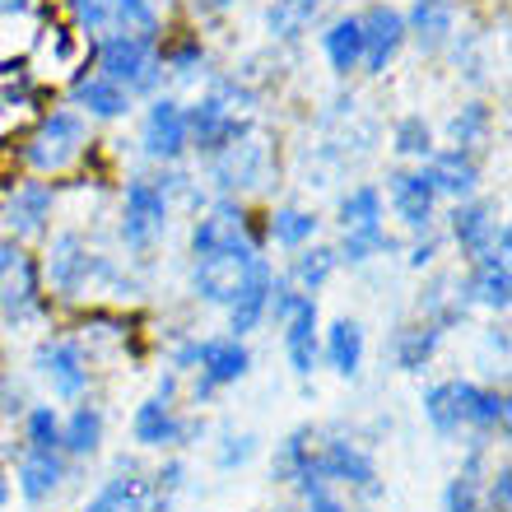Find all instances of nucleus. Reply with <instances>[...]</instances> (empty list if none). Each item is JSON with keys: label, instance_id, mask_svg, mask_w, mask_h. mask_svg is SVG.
Returning <instances> with one entry per match:
<instances>
[{"label": "nucleus", "instance_id": "9b49d317", "mask_svg": "<svg viewBox=\"0 0 512 512\" xmlns=\"http://www.w3.org/2000/svg\"><path fill=\"white\" fill-rule=\"evenodd\" d=\"M182 149H187V108L177 98H154L145 117V154L173 163L182 159Z\"/></svg>", "mask_w": 512, "mask_h": 512}, {"label": "nucleus", "instance_id": "4be33fe9", "mask_svg": "<svg viewBox=\"0 0 512 512\" xmlns=\"http://www.w3.org/2000/svg\"><path fill=\"white\" fill-rule=\"evenodd\" d=\"M494 233H499L494 205H485V201L457 205V215H452V238H457V247L466 256H485L489 247H494Z\"/></svg>", "mask_w": 512, "mask_h": 512}, {"label": "nucleus", "instance_id": "20e7f679", "mask_svg": "<svg viewBox=\"0 0 512 512\" xmlns=\"http://www.w3.org/2000/svg\"><path fill=\"white\" fill-rule=\"evenodd\" d=\"M84 145H89V122H84L80 112H52V117L33 131L24 159L33 163L38 173H66L70 163L84 154Z\"/></svg>", "mask_w": 512, "mask_h": 512}, {"label": "nucleus", "instance_id": "aec40b11", "mask_svg": "<svg viewBox=\"0 0 512 512\" xmlns=\"http://www.w3.org/2000/svg\"><path fill=\"white\" fill-rule=\"evenodd\" d=\"M452 24H457V5L452 0H415V10L405 19V33H415L424 52H438L452 38Z\"/></svg>", "mask_w": 512, "mask_h": 512}, {"label": "nucleus", "instance_id": "a18cd8bd", "mask_svg": "<svg viewBox=\"0 0 512 512\" xmlns=\"http://www.w3.org/2000/svg\"><path fill=\"white\" fill-rule=\"evenodd\" d=\"M252 457H256V438H252V433H229L215 461H219V471H233V466H247Z\"/></svg>", "mask_w": 512, "mask_h": 512}, {"label": "nucleus", "instance_id": "ea45409f", "mask_svg": "<svg viewBox=\"0 0 512 512\" xmlns=\"http://www.w3.org/2000/svg\"><path fill=\"white\" fill-rule=\"evenodd\" d=\"M378 252H391V238L382 229H350L345 233V243H340V261H368V256H378Z\"/></svg>", "mask_w": 512, "mask_h": 512}, {"label": "nucleus", "instance_id": "5701e85b", "mask_svg": "<svg viewBox=\"0 0 512 512\" xmlns=\"http://www.w3.org/2000/svg\"><path fill=\"white\" fill-rule=\"evenodd\" d=\"M61 457L56 452H38V447H28L24 461H19V494H24L28 503H42L52 499L56 485H61Z\"/></svg>", "mask_w": 512, "mask_h": 512}, {"label": "nucleus", "instance_id": "c9c22d12", "mask_svg": "<svg viewBox=\"0 0 512 512\" xmlns=\"http://www.w3.org/2000/svg\"><path fill=\"white\" fill-rule=\"evenodd\" d=\"M336 266H340L336 247H312V252H303V256H298V266H294L298 289H303V294H317V289L331 280V270H336Z\"/></svg>", "mask_w": 512, "mask_h": 512}, {"label": "nucleus", "instance_id": "a211bd4d", "mask_svg": "<svg viewBox=\"0 0 512 512\" xmlns=\"http://www.w3.org/2000/svg\"><path fill=\"white\" fill-rule=\"evenodd\" d=\"M52 187L47 182H24V187L10 196V205H5V224H10L19 238H38L42 229H47V219H52Z\"/></svg>", "mask_w": 512, "mask_h": 512}, {"label": "nucleus", "instance_id": "603ef678", "mask_svg": "<svg viewBox=\"0 0 512 512\" xmlns=\"http://www.w3.org/2000/svg\"><path fill=\"white\" fill-rule=\"evenodd\" d=\"M5 499H10V480H5V471H0V508H5Z\"/></svg>", "mask_w": 512, "mask_h": 512}, {"label": "nucleus", "instance_id": "6ab92c4d", "mask_svg": "<svg viewBox=\"0 0 512 512\" xmlns=\"http://www.w3.org/2000/svg\"><path fill=\"white\" fill-rule=\"evenodd\" d=\"M270 266L266 261H256L252 275H247V284L238 289V298L229 303V326L233 336H247V331H256V322L266 317V303H270Z\"/></svg>", "mask_w": 512, "mask_h": 512}, {"label": "nucleus", "instance_id": "b1692460", "mask_svg": "<svg viewBox=\"0 0 512 512\" xmlns=\"http://www.w3.org/2000/svg\"><path fill=\"white\" fill-rule=\"evenodd\" d=\"M131 433H135V443L140 447H173L177 438H182V424H177L173 405L154 396V401H145L140 410H135Z\"/></svg>", "mask_w": 512, "mask_h": 512}, {"label": "nucleus", "instance_id": "f3484780", "mask_svg": "<svg viewBox=\"0 0 512 512\" xmlns=\"http://www.w3.org/2000/svg\"><path fill=\"white\" fill-rule=\"evenodd\" d=\"M424 182L433 187V196H471L475 182H480V168H475V159L466 154V149H447V154H429V163H424Z\"/></svg>", "mask_w": 512, "mask_h": 512}, {"label": "nucleus", "instance_id": "2f4dec72", "mask_svg": "<svg viewBox=\"0 0 512 512\" xmlns=\"http://www.w3.org/2000/svg\"><path fill=\"white\" fill-rule=\"evenodd\" d=\"M508 294H512V280H508V261L494 252L480 256V266H475V298L485 303V308H508Z\"/></svg>", "mask_w": 512, "mask_h": 512}, {"label": "nucleus", "instance_id": "39448f33", "mask_svg": "<svg viewBox=\"0 0 512 512\" xmlns=\"http://www.w3.org/2000/svg\"><path fill=\"white\" fill-rule=\"evenodd\" d=\"M168 229V191L149 177H135L126 182V201H122V238L135 252H149V247L163 238Z\"/></svg>", "mask_w": 512, "mask_h": 512}, {"label": "nucleus", "instance_id": "8fccbe9b", "mask_svg": "<svg viewBox=\"0 0 512 512\" xmlns=\"http://www.w3.org/2000/svg\"><path fill=\"white\" fill-rule=\"evenodd\" d=\"M233 0H196V10L201 14H219V10H229Z\"/></svg>", "mask_w": 512, "mask_h": 512}, {"label": "nucleus", "instance_id": "c756f323", "mask_svg": "<svg viewBox=\"0 0 512 512\" xmlns=\"http://www.w3.org/2000/svg\"><path fill=\"white\" fill-rule=\"evenodd\" d=\"M108 33H140V38H154V33H159V10H154V0H108Z\"/></svg>", "mask_w": 512, "mask_h": 512}, {"label": "nucleus", "instance_id": "c03bdc74", "mask_svg": "<svg viewBox=\"0 0 512 512\" xmlns=\"http://www.w3.org/2000/svg\"><path fill=\"white\" fill-rule=\"evenodd\" d=\"M70 10H75V24H80L84 33L108 38V0H70Z\"/></svg>", "mask_w": 512, "mask_h": 512}, {"label": "nucleus", "instance_id": "f03ea898", "mask_svg": "<svg viewBox=\"0 0 512 512\" xmlns=\"http://www.w3.org/2000/svg\"><path fill=\"white\" fill-rule=\"evenodd\" d=\"M47 275H52V289L61 298H89V294H103L112 284L122 280L117 266L108 256L89 252L80 233H61L52 243V261H47Z\"/></svg>", "mask_w": 512, "mask_h": 512}, {"label": "nucleus", "instance_id": "7c9ffc66", "mask_svg": "<svg viewBox=\"0 0 512 512\" xmlns=\"http://www.w3.org/2000/svg\"><path fill=\"white\" fill-rule=\"evenodd\" d=\"M438 340H443V326H410V331H401L396 336V368L401 373H419L433 359Z\"/></svg>", "mask_w": 512, "mask_h": 512}, {"label": "nucleus", "instance_id": "4468645a", "mask_svg": "<svg viewBox=\"0 0 512 512\" xmlns=\"http://www.w3.org/2000/svg\"><path fill=\"white\" fill-rule=\"evenodd\" d=\"M224 247H256L252 233H247V215L238 205H215L205 219H196L191 229V252H224Z\"/></svg>", "mask_w": 512, "mask_h": 512}, {"label": "nucleus", "instance_id": "473e14b6", "mask_svg": "<svg viewBox=\"0 0 512 512\" xmlns=\"http://www.w3.org/2000/svg\"><path fill=\"white\" fill-rule=\"evenodd\" d=\"M312 433L308 429H294L289 438H284L280 447H275V461H270V475L280 480V485H294L298 475L312 466V447H308Z\"/></svg>", "mask_w": 512, "mask_h": 512}, {"label": "nucleus", "instance_id": "bb28decb", "mask_svg": "<svg viewBox=\"0 0 512 512\" xmlns=\"http://www.w3.org/2000/svg\"><path fill=\"white\" fill-rule=\"evenodd\" d=\"M322 47H326V61H331V70L336 75H350L359 61H364V38H359V19L354 14H345V19H336V24L322 33Z\"/></svg>", "mask_w": 512, "mask_h": 512}, {"label": "nucleus", "instance_id": "58836bf2", "mask_svg": "<svg viewBox=\"0 0 512 512\" xmlns=\"http://www.w3.org/2000/svg\"><path fill=\"white\" fill-rule=\"evenodd\" d=\"M480 457L466 461V471L452 475V485H447V512H480V475H475Z\"/></svg>", "mask_w": 512, "mask_h": 512}, {"label": "nucleus", "instance_id": "0eeeda50", "mask_svg": "<svg viewBox=\"0 0 512 512\" xmlns=\"http://www.w3.org/2000/svg\"><path fill=\"white\" fill-rule=\"evenodd\" d=\"M42 308L38 294V266L19 243H0V312L24 322Z\"/></svg>", "mask_w": 512, "mask_h": 512}, {"label": "nucleus", "instance_id": "a878e982", "mask_svg": "<svg viewBox=\"0 0 512 512\" xmlns=\"http://www.w3.org/2000/svg\"><path fill=\"white\" fill-rule=\"evenodd\" d=\"M326 359L336 368L340 378H354L359 368H364V326L350 322V317H340L331 331H326Z\"/></svg>", "mask_w": 512, "mask_h": 512}, {"label": "nucleus", "instance_id": "3c124183", "mask_svg": "<svg viewBox=\"0 0 512 512\" xmlns=\"http://www.w3.org/2000/svg\"><path fill=\"white\" fill-rule=\"evenodd\" d=\"M33 0H0V14H10V10H28Z\"/></svg>", "mask_w": 512, "mask_h": 512}, {"label": "nucleus", "instance_id": "72a5a7b5", "mask_svg": "<svg viewBox=\"0 0 512 512\" xmlns=\"http://www.w3.org/2000/svg\"><path fill=\"white\" fill-rule=\"evenodd\" d=\"M140 499H145V480H135L131 466H122V475H112L103 485V494L84 512H126V508H140Z\"/></svg>", "mask_w": 512, "mask_h": 512}, {"label": "nucleus", "instance_id": "cd10ccee", "mask_svg": "<svg viewBox=\"0 0 512 512\" xmlns=\"http://www.w3.org/2000/svg\"><path fill=\"white\" fill-rule=\"evenodd\" d=\"M317 10H322V0H270V10H266L270 38H280V42L303 38L312 28V19H317Z\"/></svg>", "mask_w": 512, "mask_h": 512}, {"label": "nucleus", "instance_id": "393cba45", "mask_svg": "<svg viewBox=\"0 0 512 512\" xmlns=\"http://www.w3.org/2000/svg\"><path fill=\"white\" fill-rule=\"evenodd\" d=\"M75 103L89 108L94 117H126L131 112V94L108 75H80L75 80Z\"/></svg>", "mask_w": 512, "mask_h": 512}, {"label": "nucleus", "instance_id": "423d86ee", "mask_svg": "<svg viewBox=\"0 0 512 512\" xmlns=\"http://www.w3.org/2000/svg\"><path fill=\"white\" fill-rule=\"evenodd\" d=\"M261 261L256 247H224V252H205L196 256V270H191V284L205 303H233L238 289L247 284L252 266Z\"/></svg>", "mask_w": 512, "mask_h": 512}, {"label": "nucleus", "instance_id": "412c9836", "mask_svg": "<svg viewBox=\"0 0 512 512\" xmlns=\"http://www.w3.org/2000/svg\"><path fill=\"white\" fill-rule=\"evenodd\" d=\"M452 396H457L461 424H475V429H503L508 424V396H499V391H485L475 382H452Z\"/></svg>", "mask_w": 512, "mask_h": 512}, {"label": "nucleus", "instance_id": "9d476101", "mask_svg": "<svg viewBox=\"0 0 512 512\" xmlns=\"http://www.w3.org/2000/svg\"><path fill=\"white\" fill-rule=\"evenodd\" d=\"M359 38H364V66L368 75H382L391 66V56L401 52L405 42V19L391 5H368L359 14Z\"/></svg>", "mask_w": 512, "mask_h": 512}, {"label": "nucleus", "instance_id": "4c0bfd02", "mask_svg": "<svg viewBox=\"0 0 512 512\" xmlns=\"http://www.w3.org/2000/svg\"><path fill=\"white\" fill-rule=\"evenodd\" d=\"M424 415L438 433H457L461 429V410H457V396H452V382H438V387L424 391Z\"/></svg>", "mask_w": 512, "mask_h": 512}, {"label": "nucleus", "instance_id": "de8ad7c7", "mask_svg": "<svg viewBox=\"0 0 512 512\" xmlns=\"http://www.w3.org/2000/svg\"><path fill=\"white\" fill-rule=\"evenodd\" d=\"M308 512H345L331 494H317V499H308Z\"/></svg>", "mask_w": 512, "mask_h": 512}, {"label": "nucleus", "instance_id": "c85d7f7f", "mask_svg": "<svg viewBox=\"0 0 512 512\" xmlns=\"http://www.w3.org/2000/svg\"><path fill=\"white\" fill-rule=\"evenodd\" d=\"M98 443H103V415H98V405H80L70 415V424L61 429V447L70 457H94Z\"/></svg>", "mask_w": 512, "mask_h": 512}, {"label": "nucleus", "instance_id": "7ed1b4c3", "mask_svg": "<svg viewBox=\"0 0 512 512\" xmlns=\"http://www.w3.org/2000/svg\"><path fill=\"white\" fill-rule=\"evenodd\" d=\"M98 75H108L126 89V94H149L163 75L159 38H140V33H108L98 42Z\"/></svg>", "mask_w": 512, "mask_h": 512}, {"label": "nucleus", "instance_id": "1a4fd4ad", "mask_svg": "<svg viewBox=\"0 0 512 512\" xmlns=\"http://www.w3.org/2000/svg\"><path fill=\"white\" fill-rule=\"evenodd\" d=\"M38 373L47 378V387H52L61 401H75V396H84V387H89V364H84V350L75 340H42Z\"/></svg>", "mask_w": 512, "mask_h": 512}, {"label": "nucleus", "instance_id": "e433bc0d", "mask_svg": "<svg viewBox=\"0 0 512 512\" xmlns=\"http://www.w3.org/2000/svg\"><path fill=\"white\" fill-rule=\"evenodd\" d=\"M312 233H317V219L308 210H275L270 215V238L280 247H303Z\"/></svg>", "mask_w": 512, "mask_h": 512}, {"label": "nucleus", "instance_id": "6e6552de", "mask_svg": "<svg viewBox=\"0 0 512 512\" xmlns=\"http://www.w3.org/2000/svg\"><path fill=\"white\" fill-rule=\"evenodd\" d=\"M266 177H270V145L256 140L252 131L215 154V182L224 191H256L266 187Z\"/></svg>", "mask_w": 512, "mask_h": 512}, {"label": "nucleus", "instance_id": "f8f14e48", "mask_svg": "<svg viewBox=\"0 0 512 512\" xmlns=\"http://www.w3.org/2000/svg\"><path fill=\"white\" fill-rule=\"evenodd\" d=\"M196 364H201V382H196V396L215 387H229V382L247 378V368H252V354L243 350V340H205L196 345Z\"/></svg>", "mask_w": 512, "mask_h": 512}, {"label": "nucleus", "instance_id": "a19ab883", "mask_svg": "<svg viewBox=\"0 0 512 512\" xmlns=\"http://www.w3.org/2000/svg\"><path fill=\"white\" fill-rule=\"evenodd\" d=\"M28 447H38V452H56L61 447V419H56L52 405L28 410Z\"/></svg>", "mask_w": 512, "mask_h": 512}, {"label": "nucleus", "instance_id": "49530a36", "mask_svg": "<svg viewBox=\"0 0 512 512\" xmlns=\"http://www.w3.org/2000/svg\"><path fill=\"white\" fill-rule=\"evenodd\" d=\"M508 489H512V471L503 466V471L489 480V512H508Z\"/></svg>", "mask_w": 512, "mask_h": 512}, {"label": "nucleus", "instance_id": "dca6fc26", "mask_svg": "<svg viewBox=\"0 0 512 512\" xmlns=\"http://www.w3.org/2000/svg\"><path fill=\"white\" fill-rule=\"evenodd\" d=\"M387 196H391V205H396V215H401V224L410 233H429V224H433V187L424 182L419 173H391L387 177Z\"/></svg>", "mask_w": 512, "mask_h": 512}, {"label": "nucleus", "instance_id": "2eb2a0df", "mask_svg": "<svg viewBox=\"0 0 512 512\" xmlns=\"http://www.w3.org/2000/svg\"><path fill=\"white\" fill-rule=\"evenodd\" d=\"M317 471H322V480H340V485H354L364 494H378V471H373L368 452L345 443V438H336V443H326L317 452Z\"/></svg>", "mask_w": 512, "mask_h": 512}, {"label": "nucleus", "instance_id": "ddd939ff", "mask_svg": "<svg viewBox=\"0 0 512 512\" xmlns=\"http://www.w3.org/2000/svg\"><path fill=\"white\" fill-rule=\"evenodd\" d=\"M284 354H289V368L298 378H312V368H317V303L308 294H298L289 317H284Z\"/></svg>", "mask_w": 512, "mask_h": 512}, {"label": "nucleus", "instance_id": "09e8293b", "mask_svg": "<svg viewBox=\"0 0 512 512\" xmlns=\"http://www.w3.org/2000/svg\"><path fill=\"white\" fill-rule=\"evenodd\" d=\"M429 261H433V243H419L415 256H410V266H429Z\"/></svg>", "mask_w": 512, "mask_h": 512}, {"label": "nucleus", "instance_id": "79ce46f5", "mask_svg": "<svg viewBox=\"0 0 512 512\" xmlns=\"http://www.w3.org/2000/svg\"><path fill=\"white\" fill-rule=\"evenodd\" d=\"M396 154H410V159H429L433 154V135L424 126V117H405L396 126Z\"/></svg>", "mask_w": 512, "mask_h": 512}, {"label": "nucleus", "instance_id": "f704fd0d", "mask_svg": "<svg viewBox=\"0 0 512 512\" xmlns=\"http://www.w3.org/2000/svg\"><path fill=\"white\" fill-rule=\"evenodd\" d=\"M340 224L350 229H382V191L378 187H354L340 201Z\"/></svg>", "mask_w": 512, "mask_h": 512}, {"label": "nucleus", "instance_id": "f257e3e1", "mask_svg": "<svg viewBox=\"0 0 512 512\" xmlns=\"http://www.w3.org/2000/svg\"><path fill=\"white\" fill-rule=\"evenodd\" d=\"M247 108H252V94L238 89L233 80H219L215 89L187 112V145H196L201 154H219L224 145L243 140Z\"/></svg>", "mask_w": 512, "mask_h": 512}, {"label": "nucleus", "instance_id": "37998d69", "mask_svg": "<svg viewBox=\"0 0 512 512\" xmlns=\"http://www.w3.org/2000/svg\"><path fill=\"white\" fill-rule=\"evenodd\" d=\"M485 126H489V108H480V103H471L461 117H452V140H457V149L475 145V140L485 135Z\"/></svg>", "mask_w": 512, "mask_h": 512}]
</instances>
